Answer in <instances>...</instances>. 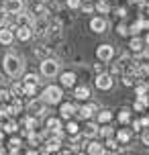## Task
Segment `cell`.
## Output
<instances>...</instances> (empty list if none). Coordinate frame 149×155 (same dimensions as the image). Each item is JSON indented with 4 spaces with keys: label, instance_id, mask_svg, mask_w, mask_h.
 I'll return each mask as SVG.
<instances>
[{
    "label": "cell",
    "instance_id": "obj_12",
    "mask_svg": "<svg viewBox=\"0 0 149 155\" xmlns=\"http://www.w3.org/2000/svg\"><path fill=\"white\" fill-rule=\"evenodd\" d=\"M106 27H108V25H106V21H104L102 16H94V18L90 21V29H92L94 33H98V35L106 31Z\"/></svg>",
    "mask_w": 149,
    "mask_h": 155
},
{
    "label": "cell",
    "instance_id": "obj_36",
    "mask_svg": "<svg viewBox=\"0 0 149 155\" xmlns=\"http://www.w3.org/2000/svg\"><path fill=\"white\" fill-rule=\"evenodd\" d=\"M65 4H68L70 8H74V10H76V8L82 6V0H65Z\"/></svg>",
    "mask_w": 149,
    "mask_h": 155
},
{
    "label": "cell",
    "instance_id": "obj_52",
    "mask_svg": "<svg viewBox=\"0 0 149 155\" xmlns=\"http://www.w3.org/2000/svg\"><path fill=\"white\" fill-rule=\"evenodd\" d=\"M145 29H149V21H145Z\"/></svg>",
    "mask_w": 149,
    "mask_h": 155
},
{
    "label": "cell",
    "instance_id": "obj_49",
    "mask_svg": "<svg viewBox=\"0 0 149 155\" xmlns=\"http://www.w3.org/2000/svg\"><path fill=\"white\" fill-rule=\"evenodd\" d=\"M27 155H39V153H37L35 149H29V151H27Z\"/></svg>",
    "mask_w": 149,
    "mask_h": 155
},
{
    "label": "cell",
    "instance_id": "obj_45",
    "mask_svg": "<svg viewBox=\"0 0 149 155\" xmlns=\"http://www.w3.org/2000/svg\"><path fill=\"white\" fill-rule=\"evenodd\" d=\"M4 6H6V0H0V12H4Z\"/></svg>",
    "mask_w": 149,
    "mask_h": 155
},
{
    "label": "cell",
    "instance_id": "obj_7",
    "mask_svg": "<svg viewBox=\"0 0 149 155\" xmlns=\"http://www.w3.org/2000/svg\"><path fill=\"white\" fill-rule=\"evenodd\" d=\"M96 57L100 59V61H110L112 57H114V47L112 45H98V49H96Z\"/></svg>",
    "mask_w": 149,
    "mask_h": 155
},
{
    "label": "cell",
    "instance_id": "obj_5",
    "mask_svg": "<svg viewBox=\"0 0 149 155\" xmlns=\"http://www.w3.org/2000/svg\"><path fill=\"white\" fill-rule=\"evenodd\" d=\"M45 124H47L49 135H53V137H59V139H63V127H61V120H59V118H53V116H49Z\"/></svg>",
    "mask_w": 149,
    "mask_h": 155
},
{
    "label": "cell",
    "instance_id": "obj_51",
    "mask_svg": "<svg viewBox=\"0 0 149 155\" xmlns=\"http://www.w3.org/2000/svg\"><path fill=\"white\" fill-rule=\"evenodd\" d=\"M143 41H145V45H149V33H147V37L143 39Z\"/></svg>",
    "mask_w": 149,
    "mask_h": 155
},
{
    "label": "cell",
    "instance_id": "obj_34",
    "mask_svg": "<svg viewBox=\"0 0 149 155\" xmlns=\"http://www.w3.org/2000/svg\"><path fill=\"white\" fill-rule=\"evenodd\" d=\"M147 90H149V86L143 82V84L137 86V90H135V92H137V96H145V94H147Z\"/></svg>",
    "mask_w": 149,
    "mask_h": 155
},
{
    "label": "cell",
    "instance_id": "obj_39",
    "mask_svg": "<svg viewBox=\"0 0 149 155\" xmlns=\"http://www.w3.org/2000/svg\"><path fill=\"white\" fill-rule=\"evenodd\" d=\"M133 78L135 76H129V74H127V76L123 78V84H125V86H133Z\"/></svg>",
    "mask_w": 149,
    "mask_h": 155
},
{
    "label": "cell",
    "instance_id": "obj_8",
    "mask_svg": "<svg viewBox=\"0 0 149 155\" xmlns=\"http://www.w3.org/2000/svg\"><path fill=\"white\" fill-rule=\"evenodd\" d=\"M43 145H45V147H43L45 153H55V151L59 153V151H61V139H59V137H53V135H49V139L45 141Z\"/></svg>",
    "mask_w": 149,
    "mask_h": 155
},
{
    "label": "cell",
    "instance_id": "obj_55",
    "mask_svg": "<svg viewBox=\"0 0 149 155\" xmlns=\"http://www.w3.org/2000/svg\"><path fill=\"white\" fill-rule=\"evenodd\" d=\"M78 155H86V153H78Z\"/></svg>",
    "mask_w": 149,
    "mask_h": 155
},
{
    "label": "cell",
    "instance_id": "obj_24",
    "mask_svg": "<svg viewBox=\"0 0 149 155\" xmlns=\"http://www.w3.org/2000/svg\"><path fill=\"white\" fill-rule=\"evenodd\" d=\"M110 118H112V112H110V110H100V112H98V123L106 124Z\"/></svg>",
    "mask_w": 149,
    "mask_h": 155
},
{
    "label": "cell",
    "instance_id": "obj_17",
    "mask_svg": "<svg viewBox=\"0 0 149 155\" xmlns=\"http://www.w3.org/2000/svg\"><path fill=\"white\" fill-rule=\"evenodd\" d=\"M74 98H76V100H88V98H90V88H88V86H76Z\"/></svg>",
    "mask_w": 149,
    "mask_h": 155
},
{
    "label": "cell",
    "instance_id": "obj_16",
    "mask_svg": "<svg viewBox=\"0 0 149 155\" xmlns=\"http://www.w3.org/2000/svg\"><path fill=\"white\" fill-rule=\"evenodd\" d=\"M16 39L18 41H29V39L33 37V29L31 27H16Z\"/></svg>",
    "mask_w": 149,
    "mask_h": 155
},
{
    "label": "cell",
    "instance_id": "obj_25",
    "mask_svg": "<svg viewBox=\"0 0 149 155\" xmlns=\"http://www.w3.org/2000/svg\"><path fill=\"white\" fill-rule=\"evenodd\" d=\"M41 80H39V76L37 74H27L25 76V80H23V84H33V86H37Z\"/></svg>",
    "mask_w": 149,
    "mask_h": 155
},
{
    "label": "cell",
    "instance_id": "obj_6",
    "mask_svg": "<svg viewBox=\"0 0 149 155\" xmlns=\"http://www.w3.org/2000/svg\"><path fill=\"white\" fill-rule=\"evenodd\" d=\"M4 12L6 15H21V12H25V0H6Z\"/></svg>",
    "mask_w": 149,
    "mask_h": 155
},
{
    "label": "cell",
    "instance_id": "obj_2",
    "mask_svg": "<svg viewBox=\"0 0 149 155\" xmlns=\"http://www.w3.org/2000/svg\"><path fill=\"white\" fill-rule=\"evenodd\" d=\"M61 98H63L61 86H47L43 90V96H41V100L45 102V104H59Z\"/></svg>",
    "mask_w": 149,
    "mask_h": 155
},
{
    "label": "cell",
    "instance_id": "obj_9",
    "mask_svg": "<svg viewBox=\"0 0 149 155\" xmlns=\"http://www.w3.org/2000/svg\"><path fill=\"white\" fill-rule=\"evenodd\" d=\"M114 86V80H112V76L110 74H98V78H96V88L98 90H110Z\"/></svg>",
    "mask_w": 149,
    "mask_h": 155
},
{
    "label": "cell",
    "instance_id": "obj_31",
    "mask_svg": "<svg viewBox=\"0 0 149 155\" xmlns=\"http://www.w3.org/2000/svg\"><path fill=\"white\" fill-rule=\"evenodd\" d=\"M112 133H114V131H112V127H108V124H104V127L100 129V135H102V137H106V139L112 137Z\"/></svg>",
    "mask_w": 149,
    "mask_h": 155
},
{
    "label": "cell",
    "instance_id": "obj_32",
    "mask_svg": "<svg viewBox=\"0 0 149 155\" xmlns=\"http://www.w3.org/2000/svg\"><path fill=\"white\" fill-rule=\"evenodd\" d=\"M104 145H106V147H108L110 151H117V149H118V141L110 137V139H106V143H104Z\"/></svg>",
    "mask_w": 149,
    "mask_h": 155
},
{
    "label": "cell",
    "instance_id": "obj_42",
    "mask_svg": "<svg viewBox=\"0 0 149 155\" xmlns=\"http://www.w3.org/2000/svg\"><path fill=\"white\" fill-rule=\"evenodd\" d=\"M141 123H143V127H147V129H149V114H147V116H143Z\"/></svg>",
    "mask_w": 149,
    "mask_h": 155
},
{
    "label": "cell",
    "instance_id": "obj_19",
    "mask_svg": "<svg viewBox=\"0 0 149 155\" xmlns=\"http://www.w3.org/2000/svg\"><path fill=\"white\" fill-rule=\"evenodd\" d=\"M143 45H145V41L139 39V37H133V39H131V43H129L131 51H135V53H143Z\"/></svg>",
    "mask_w": 149,
    "mask_h": 155
},
{
    "label": "cell",
    "instance_id": "obj_41",
    "mask_svg": "<svg viewBox=\"0 0 149 155\" xmlns=\"http://www.w3.org/2000/svg\"><path fill=\"white\" fill-rule=\"evenodd\" d=\"M141 127H143L141 120H133V131H141Z\"/></svg>",
    "mask_w": 149,
    "mask_h": 155
},
{
    "label": "cell",
    "instance_id": "obj_53",
    "mask_svg": "<svg viewBox=\"0 0 149 155\" xmlns=\"http://www.w3.org/2000/svg\"><path fill=\"white\" fill-rule=\"evenodd\" d=\"M43 155H51V153H45V151H43Z\"/></svg>",
    "mask_w": 149,
    "mask_h": 155
},
{
    "label": "cell",
    "instance_id": "obj_20",
    "mask_svg": "<svg viewBox=\"0 0 149 155\" xmlns=\"http://www.w3.org/2000/svg\"><path fill=\"white\" fill-rule=\"evenodd\" d=\"M37 124H39V118H35V116H27V118H25V129H27L29 133L35 131Z\"/></svg>",
    "mask_w": 149,
    "mask_h": 155
},
{
    "label": "cell",
    "instance_id": "obj_14",
    "mask_svg": "<svg viewBox=\"0 0 149 155\" xmlns=\"http://www.w3.org/2000/svg\"><path fill=\"white\" fill-rule=\"evenodd\" d=\"M78 108L80 106H76V104H71V102H63L61 108H59V112H61V118H70L74 112L78 114Z\"/></svg>",
    "mask_w": 149,
    "mask_h": 155
},
{
    "label": "cell",
    "instance_id": "obj_40",
    "mask_svg": "<svg viewBox=\"0 0 149 155\" xmlns=\"http://www.w3.org/2000/svg\"><path fill=\"white\" fill-rule=\"evenodd\" d=\"M133 108L137 110V112H141V110H145V108H147V106H145V104H141V102L137 100V102H135V104H133Z\"/></svg>",
    "mask_w": 149,
    "mask_h": 155
},
{
    "label": "cell",
    "instance_id": "obj_54",
    "mask_svg": "<svg viewBox=\"0 0 149 155\" xmlns=\"http://www.w3.org/2000/svg\"><path fill=\"white\" fill-rule=\"evenodd\" d=\"M133 2H141V0H133Z\"/></svg>",
    "mask_w": 149,
    "mask_h": 155
},
{
    "label": "cell",
    "instance_id": "obj_29",
    "mask_svg": "<svg viewBox=\"0 0 149 155\" xmlns=\"http://www.w3.org/2000/svg\"><path fill=\"white\" fill-rule=\"evenodd\" d=\"M12 100V92L10 90H0V102L2 104H6V102Z\"/></svg>",
    "mask_w": 149,
    "mask_h": 155
},
{
    "label": "cell",
    "instance_id": "obj_4",
    "mask_svg": "<svg viewBox=\"0 0 149 155\" xmlns=\"http://www.w3.org/2000/svg\"><path fill=\"white\" fill-rule=\"evenodd\" d=\"M27 110L31 112V116L39 118V116H45V112H47V104L41 100V98H35V100H31L29 104H27Z\"/></svg>",
    "mask_w": 149,
    "mask_h": 155
},
{
    "label": "cell",
    "instance_id": "obj_38",
    "mask_svg": "<svg viewBox=\"0 0 149 155\" xmlns=\"http://www.w3.org/2000/svg\"><path fill=\"white\" fill-rule=\"evenodd\" d=\"M141 141H143V145H149V129H145L141 133Z\"/></svg>",
    "mask_w": 149,
    "mask_h": 155
},
{
    "label": "cell",
    "instance_id": "obj_33",
    "mask_svg": "<svg viewBox=\"0 0 149 155\" xmlns=\"http://www.w3.org/2000/svg\"><path fill=\"white\" fill-rule=\"evenodd\" d=\"M35 92H37V86L25 84V96H35Z\"/></svg>",
    "mask_w": 149,
    "mask_h": 155
},
{
    "label": "cell",
    "instance_id": "obj_22",
    "mask_svg": "<svg viewBox=\"0 0 149 155\" xmlns=\"http://www.w3.org/2000/svg\"><path fill=\"white\" fill-rule=\"evenodd\" d=\"M78 131H80L78 123H74V120H70V123L65 124V133H68V135H71V137H76V135H78Z\"/></svg>",
    "mask_w": 149,
    "mask_h": 155
},
{
    "label": "cell",
    "instance_id": "obj_21",
    "mask_svg": "<svg viewBox=\"0 0 149 155\" xmlns=\"http://www.w3.org/2000/svg\"><path fill=\"white\" fill-rule=\"evenodd\" d=\"M117 141H118V143H123V145L129 143V141H131V133L127 131V129H121V131L117 133Z\"/></svg>",
    "mask_w": 149,
    "mask_h": 155
},
{
    "label": "cell",
    "instance_id": "obj_47",
    "mask_svg": "<svg viewBox=\"0 0 149 155\" xmlns=\"http://www.w3.org/2000/svg\"><path fill=\"white\" fill-rule=\"evenodd\" d=\"M57 155H74V153H71V151H63V149H61V151H59Z\"/></svg>",
    "mask_w": 149,
    "mask_h": 155
},
{
    "label": "cell",
    "instance_id": "obj_46",
    "mask_svg": "<svg viewBox=\"0 0 149 155\" xmlns=\"http://www.w3.org/2000/svg\"><path fill=\"white\" fill-rule=\"evenodd\" d=\"M125 12H127L125 8H118V10H117V15H118V16H125Z\"/></svg>",
    "mask_w": 149,
    "mask_h": 155
},
{
    "label": "cell",
    "instance_id": "obj_35",
    "mask_svg": "<svg viewBox=\"0 0 149 155\" xmlns=\"http://www.w3.org/2000/svg\"><path fill=\"white\" fill-rule=\"evenodd\" d=\"M139 29H145V21H137V23L131 27V33H139Z\"/></svg>",
    "mask_w": 149,
    "mask_h": 155
},
{
    "label": "cell",
    "instance_id": "obj_11",
    "mask_svg": "<svg viewBox=\"0 0 149 155\" xmlns=\"http://www.w3.org/2000/svg\"><path fill=\"white\" fill-rule=\"evenodd\" d=\"M12 41H15V29H10V27L0 29V45H10Z\"/></svg>",
    "mask_w": 149,
    "mask_h": 155
},
{
    "label": "cell",
    "instance_id": "obj_37",
    "mask_svg": "<svg viewBox=\"0 0 149 155\" xmlns=\"http://www.w3.org/2000/svg\"><path fill=\"white\" fill-rule=\"evenodd\" d=\"M8 145H10V149H21V139H16V137H12Z\"/></svg>",
    "mask_w": 149,
    "mask_h": 155
},
{
    "label": "cell",
    "instance_id": "obj_48",
    "mask_svg": "<svg viewBox=\"0 0 149 155\" xmlns=\"http://www.w3.org/2000/svg\"><path fill=\"white\" fill-rule=\"evenodd\" d=\"M8 155H21V153H18V149H10V153H8Z\"/></svg>",
    "mask_w": 149,
    "mask_h": 155
},
{
    "label": "cell",
    "instance_id": "obj_26",
    "mask_svg": "<svg viewBox=\"0 0 149 155\" xmlns=\"http://www.w3.org/2000/svg\"><path fill=\"white\" fill-rule=\"evenodd\" d=\"M96 10H98L100 15H106V12H110V4L106 0H100V2L96 4Z\"/></svg>",
    "mask_w": 149,
    "mask_h": 155
},
{
    "label": "cell",
    "instance_id": "obj_43",
    "mask_svg": "<svg viewBox=\"0 0 149 155\" xmlns=\"http://www.w3.org/2000/svg\"><path fill=\"white\" fill-rule=\"evenodd\" d=\"M118 33H121V35H127V27H125V25L118 27Z\"/></svg>",
    "mask_w": 149,
    "mask_h": 155
},
{
    "label": "cell",
    "instance_id": "obj_27",
    "mask_svg": "<svg viewBox=\"0 0 149 155\" xmlns=\"http://www.w3.org/2000/svg\"><path fill=\"white\" fill-rule=\"evenodd\" d=\"M129 120H131V110H129V108H123V110H121V114H118V123L127 124Z\"/></svg>",
    "mask_w": 149,
    "mask_h": 155
},
{
    "label": "cell",
    "instance_id": "obj_56",
    "mask_svg": "<svg viewBox=\"0 0 149 155\" xmlns=\"http://www.w3.org/2000/svg\"><path fill=\"white\" fill-rule=\"evenodd\" d=\"M131 155H133V153H131Z\"/></svg>",
    "mask_w": 149,
    "mask_h": 155
},
{
    "label": "cell",
    "instance_id": "obj_28",
    "mask_svg": "<svg viewBox=\"0 0 149 155\" xmlns=\"http://www.w3.org/2000/svg\"><path fill=\"white\" fill-rule=\"evenodd\" d=\"M23 102L18 100V98H15V100H12V104H10V110H12V114H18V112H23Z\"/></svg>",
    "mask_w": 149,
    "mask_h": 155
},
{
    "label": "cell",
    "instance_id": "obj_13",
    "mask_svg": "<svg viewBox=\"0 0 149 155\" xmlns=\"http://www.w3.org/2000/svg\"><path fill=\"white\" fill-rule=\"evenodd\" d=\"M59 82H61L63 88H71V86H76V74L74 71H63L59 76Z\"/></svg>",
    "mask_w": 149,
    "mask_h": 155
},
{
    "label": "cell",
    "instance_id": "obj_10",
    "mask_svg": "<svg viewBox=\"0 0 149 155\" xmlns=\"http://www.w3.org/2000/svg\"><path fill=\"white\" fill-rule=\"evenodd\" d=\"M98 135H100V129L96 123H86V127L82 129V137H86V139H94Z\"/></svg>",
    "mask_w": 149,
    "mask_h": 155
},
{
    "label": "cell",
    "instance_id": "obj_30",
    "mask_svg": "<svg viewBox=\"0 0 149 155\" xmlns=\"http://www.w3.org/2000/svg\"><path fill=\"white\" fill-rule=\"evenodd\" d=\"M2 129H4L6 133H16V129H18V124H16L15 120H8L6 124H2Z\"/></svg>",
    "mask_w": 149,
    "mask_h": 155
},
{
    "label": "cell",
    "instance_id": "obj_18",
    "mask_svg": "<svg viewBox=\"0 0 149 155\" xmlns=\"http://www.w3.org/2000/svg\"><path fill=\"white\" fill-rule=\"evenodd\" d=\"M96 108H98L96 104H86V106H80V108H78V116H80V118H86V120H88L90 116L94 114V110H96Z\"/></svg>",
    "mask_w": 149,
    "mask_h": 155
},
{
    "label": "cell",
    "instance_id": "obj_15",
    "mask_svg": "<svg viewBox=\"0 0 149 155\" xmlns=\"http://www.w3.org/2000/svg\"><path fill=\"white\" fill-rule=\"evenodd\" d=\"M86 147H88V155H106L104 145H102V143H98V141H90Z\"/></svg>",
    "mask_w": 149,
    "mask_h": 155
},
{
    "label": "cell",
    "instance_id": "obj_3",
    "mask_svg": "<svg viewBox=\"0 0 149 155\" xmlns=\"http://www.w3.org/2000/svg\"><path fill=\"white\" fill-rule=\"evenodd\" d=\"M39 71H41V76H45V78H53L59 74V61L57 59H43L39 65Z\"/></svg>",
    "mask_w": 149,
    "mask_h": 155
},
{
    "label": "cell",
    "instance_id": "obj_23",
    "mask_svg": "<svg viewBox=\"0 0 149 155\" xmlns=\"http://www.w3.org/2000/svg\"><path fill=\"white\" fill-rule=\"evenodd\" d=\"M10 92H12V96H15V98H18V96H25V84H12Z\"/></svg>",
    "mask_w": 149,
    "mask_h": 155
},
{
    "label": "cell",
    "instance_id": "obj_50",
    "mask_svg": "<svg viewBox=\"0 0 149 155\" xmlns=\"http://www.w3.org/2000/svg\"><path fill=\"white\" fill-rule=\"evenodd\" d=\"M0 155H6V149L4 147H0Z\"/></svg>",
    "mask_w": 149,
    "mask_h": 155
},
{
    "label": "cell",
    "instance_id": "obj_1",
    "mask_svg": "<svg viewBox=\"0 0 149 155\" xmlns=\"http://www.w3.org/2000/svg\"><path fill=\"white\" fill-rule=\"evenodd\" d=\"M2 68H4V74H6L8 78H18L23 74L25 63L16 53H6L4 59H2Z\"/></svg>",
    "mask_w": 149,
    "mask_h": 155
},
{
    "label": "cell",
    "instance_id": "obj_44",
    "mask_svg": "<svg viewBox=\"0 0 149 155\" xmlns=\"http://www.w3.org/2000/svg\"><path fill=\"white\" fill-rule=\"evenodd\" d=\"M84 12H92V4H84Z\"/></svg>",
    "mask_w": 149,
    "mask_h": 155
}]
</instances>
